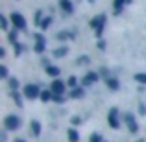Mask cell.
I'll use <instances>...</instances> for the list:
<instances>
[{
	"label": "cell",
	"instance_id": "cell-1",
	"mask_svg": "<svg viewBox=\"0 0 146 142\" xmlns=\"http://www.w3.org/2000/svg\"><path fill=\"white\" fill-rule=\"evenodd\" d=\"M106 15L104 13H100L96 15L94 18H91L89 20V28H93L94 30V33H96V37H98V41L102 39V33H104V28H106Z\"/></svg>",
	"mask_w": 146,
	"mask_h": 142
},
{
	"label": "cell",
	"instance_id": "cell-2",
	"mask_svg": "<svg viewBox=\"0 0 146 142\" xmlns=\"http://www.w3.org/2000/svg\"><path fill=\"white\" fill-rule=\"evenodd\" d=\"M41 92H43V90H41L39 85H35V83H28V85H24V89H22V96L28 98V100L41 98Z\"/></svg>",
	"mask_w": 146,
	"mask_h": 142
},
{
	"label": "cell",
	"instance_id": "cell-3",
	"mask_svg": "<svg viewBox=\"0 0 146 142\" xmlns=\"http://www.w3.org/2000/svg\"><path fill=\"white\" fill-rule=\"evenodd\" d=\"M9 20H11V24H13V28L19 30V32H24V30L28 28V24H26V18L22 17L21 13H17V11H13V13L9 15Z\"/></svg>",
	"mask_w": 146,
	"mask_h": 142
},
{
	"label": "cell",
	"instance_id": "cell-4",
	"mask_svg": "<svg viewBox=\"0 0 146 142\" xmlns=\"http://www.w3.org/2000/svg\"><path fill=\"white\" fill-rule=\"evenodd\" d=\"M19 127H21V118L17 114H7L4 118V129L6 131H17Z\"/></svg>",
	"mask_w": 146,
	"mask_h": 142
},
{
	"label": "cell",
	"instance_id": "cell-5",
	"mask_svg": "<svg viewBox=\"0 0 146 142\" xmlns=\"http://www.w3.org/2000/svg\"><path fill=\"white\" fill-rule=\"evenodd\" d=\"M107 122H109V125L113 129H118V127H120V116H118V109H117V107H111V109H109Z\"/></svg>",
	"mask_w": 146,
	"mask_h": 142
},
{
	"label": "cell",
	"instance_id": "cell-6",
	"mask_svg": "<svg viewBox=\"0 0 146 142\" xmlns=\"http://www.w3.org/2000/svg\"><path fill=\"white\" fill-rule=\"evenodd\" d=\"M98 78H100L98 72H93V70L85 72V76L82 78V87H91V85H94V83L98 81Z\"/></svg>",
	"mask_w": 146,
	"mask_h": 142
},
{
	"label": "cell",
	"instance_id": "cell-7",
	"mask_svg": "<svg viewBox=\"0 0 146 142\" xmlns=\"http://www.w3.org/2000/svg\"><path fill=\"white\" fill-rule=\"evenodd\" d=\"M124 122H126V125H128L129 133H139V124H137L133 113H126L124 114Z\"/></svg>",
	"mask_w": 146,
	"mask_h": 142
},
{
	"label": "cell",
	"instance_id": "cell-8",
	"mask_svg": "<svg viewBox=\"0 0 146 142\" xmlns=\"http://www.w3.org/2000/svg\"><path fill=\"white\" fill-rule=\"evenodd\" d=\"M65 87H67V81H63V79H54L52 85H50V90H52L54 94H57V96H63L65 94Z\"/></svg>",
	"mask_w": 146,
	"mask_h": 142
},
{
	"label": "cell",
	"instance_id": "cell-9",
	"mask_svg": "<svg viewBox=\"0 0 146 142\" xmlns=\"http://www.w3.org/2000/svg\"><path fill=\"white\" fill-rule=\"evenodd\" d=\"M59 9L67 15L74 13V4H72V0H59Z\"/></svg>",
	"mask_w": 146,
	"mask_h": 142
},
{
	"label": "cell",
	"instance_id": "cell-10",
	"mask_svg": "<svg viewBox=\"0 0 146 142\" xmlns=\"http://www.w3.org/2000/svg\"><path fill=\"white\" fill-rule=\"evenodd\" d=\"M76 32H57L56 33V39L57 41H74Z\"/></svg>",
	"mask_w": 146,
	"mask_h": 142
},
{
	"label": "cell",
	"instance_id": "cell-11",
	"mask_svg": "<svg viewBox=\"0 0 146 142\" xmlns=\"http://www.w3.org/2000/svg\"><path fill=\"white\" fill-rule=\"evenodd\" d=\"M104 81H106V85H107V89H109V90H118V89H120V81H118L115 76L104 79Z\"/></svg>",
	"mask_w": 146,
	"mask_h": 142
},
{
	"label": "cell",
	"instance_id": "cell-12",
	"mask_svg": "<svg viewBox=\"0 0 146 142\" xmlns=\"http://www.w3.org/2000/svg\"><path fill=\"white\" fill-rule=\"evenodd\" d=\"M68 96H70L72 100H82L83 96H85V87H76V89H72Z\"/></svg>",
	"mask_w": 146,
	"mask_h": 142
},
{
	"label": "cell",
	"instance_id": "cell-13",
	"mask_svg": "<svg viewBox=\"0 0 146 142\" xmlns=\"http://www.w3.org/2000/svg\"><path fill=\"white\" fill-rule=\"evenodd\" d=\"M126 0H113V15H120L124 11Z\"/></svg>",
	"mask_w": 146,
	"mask_h": 142
},
{
	"label": "cell",
	"instance_id": "cell-14",
	"mask_svg": "<svg viewBox=\"0 0 146 142\" xmlns=\"http://www.w3.org/2000/svg\"><path fill=\"white\" fill-rule=\"evenodd\" d=\"M44 72L50 76V78H59V74H61V68L59 67H56V65H50V67L44 68Z\"/></svg>",
	"mask_w": 146,
	"mask_h": 142
},
{
	"label": "cell",
	"instance_id": "cell-15",
	"mask_svg": "<svg viewBox=\"0 0 146 142\" xmlns=\"http://www.w3.org/2000/svg\"><path fill=\"white\" fill-rule=\"evenodd\" d=\"M30 127H32V135L33 137L41 135V122L39 120H32V122H30Z\"/></svg>",
	"mask_w": 146,
	"mask_h": 142
},
{
	"label": "cell",
	"instance_id": "cell-16",
	"mask_svg": "<svg viewBox=\"0 0 146 142\" xmlns=\"http://www.w3.org/2000/svg\"><path fill=\"white\" fill-rule=\"evenodd\" d=\"M67 137H68V142H80V133L74 127H70L67 131Z\"/></svg>",
	"mask_w": 146,
	"mask_h": 142
},
{
	"label": "cell",
	"instance_id": "cell-17",
	"mask_svg": "<svg viewBox=\"0 0 146 142\" xmlns=\"http://www.w3.org/2000/svg\"><path fill=\"white\" fill-rule=\"evenodd\" d=\"M7 41H9L11 44H17L19 43V30H11V32H7Z\"/></svg>",
	"mask_w": 146,
	"mask_h": 142
},
{
	"label": "cell",
	"instance_id": "cell-18",
	"mask_svg": "<svg viewBox=\"0 0 146 142\" xmlns=\"http://www.w3.org/2000/svg\"><path fill=\"white\" fill-rule=\"evenodd\" d=\"M67 53H68V48H67V46H59V48H56V50L52 52V55L59 59V57H65Z\"/></svg>",
	"mask_w": 146,
	"mask_h": 142
},
{
	"label": "cell",
	"instance_id": "cell-19",
	"mask_svg": "<svg viewBox=\"0 0 146 142\" xmlns=\"http://www.w3.org/2000/svg\"><path fill=\"white\" fill-rule=\"evenodd\" d=\"M41 102H43V103H46V102H52V100H54V92H52V90H46V89H44L43 90V92H41Z\"/></svg>",
	"mask_w": 146,
	"mask_h": 142
},
{
	"label": "cell",
	"instance_id": "cell-20",
	"mask_svg": "<svg viewBox=\"0 0 146 142\" xmlns=\"http://www.w3.org/2000/svg\"><path fill=\"white\" fill-rule=\"evenodd\" d=\"M89 63H91L89 55H80L78 59H76V65H78V67H85V65H89Z\"/></svg>",
	"mask_w": 146,
	"mask_h": 142
},
{
	"label": "cell",
	"instance_id": "cell-21",
	"mask_svg": "<svg viewBox=\"0 0 146 142\" xmlns=\"http://www.w3.org/2000/svg\"><path fill=\"white\" fill-rule=\"evenodd\" d=\"M33 50H35L37 53H43L44 50H46V41H39V43L33 44Z\"/></svg>",
	"mask_w": 146,
	"mask_h": 142
},
{
	"label": "cell",
	"instance_id": "cell-22",
	"mask_svg": "<svg viewBox=\"0 0 146 142\" xmlns=\"http://www.w3.org/2000/svg\"><path fill=\"white\" fill-rule=\"evenodd\" d=\"M133 79H135L137 83H141V85H146V72H137V74L133 76Z\"/></svg>",
	"mask_w": 146,
	"mask_h": 142
},
{
	"label": "cell",
	"instance_id": "cell-23",
	"mask_svg": "<svg viewBox=\"0 0 146 142\" xmlns=\"http://www.w3.org/2000/svg\"><path fill=\"white\" fill-rule=\"evenodd\" d=\"M7 85H9L11 92H13V90H17V89H19V85H21V83H19V79H17V78H9V79H7Z\"/></svg>",
	"mask_w": 146,
	"mask_h": 142
},
{
	"label": "cell",
	"instance_id": "cell-24",
	"mask_svg": "<svg viewBox=\"0 0 146 142\" xmlns=\"http://www.w3.org/2000/svg\"><path fill=\"white\" fill-rule=\"evenodd\" d=\"M11 98H13V102L17 103L19 107H22V96H21V92H17V90H13V92H11Z\"/></svg>",
	"mask_w": 146,
	"mask_h": 142
},
{
	"label": "cell",
	"instance_id": "cell-25",
	"mask_svg": "<svg viewBox=\"0 0 146 142\" xmlns=\"http://www.w3.org/2000/svg\"><path fill=\"white\" fill-rule=\"evenodd\" d=\"M0 26H2L4 32H7V30H9V18L2 15V17H0Z\"/></svg>",
	"mask_w": 146,
	"mask_h": 142
},
{
	"label": "cell",
	"instance_id": "cell-26",
	"mask_svg": "<svg viewBox=\"0 0 146 142\" xmlns=\"http://www.w3.org/2000/svg\"><path fill=\"white\" fill-rule=\"evenodd\" d=\"M67 87H70V89H76V87H78V78H76V76H70V78L67 79Z\"/></svg>",
	"mask_w": 146,
	"mask_h": 142
},
{
	"label": "cell",
	"instance_id": "cell-27",
	"mask_svg": "<svg viewBox=\"0 0 146 142\" xmlns=\"http://www.w3.org/2000/svg\"><path fill=\"white\" fill-rule=\"evenodd\" d=\"M50 24H52V17H44L39 28H41V30H48V28H50Z\"/></svg>",
	"mask_w": 146,
	"mask_h": 142
},
{
	"label": "cell",
	"instance_id": "cell-28",
	"mask_svg": "<svg viewBox=\"0 0 146 142\" xmlns=\"http://www.w3.org/2000/svg\"><path fill=\"white\" fill-rule=\"evenodd\" d=\"M0 78H2V79H9V76H7V67H6V65H0Z\"/></svg>",
	"mask_w": 146,
	"mask_h": 142
},
{
	"label": "cell",
	"instance_id": "cell-29",
	"mask_svg": "<svg viewBox=\"0 0 146 142\" xmlns=\"http://www.w3.org/2000/svg\"><path fill=\"white\" fill-rule=\"evenodd\" d=\"M89 142H104V139H102L100 133H93V135L89 137Z\"/></svg>",
	"mask_w": 146,
	"mask_h": 142
},
{
	"label": "cell",
	"instance_id": "cell-30",
	"mask_svg": "<svg viewBox=\"0 0 146 142\" xmlns=\"http://www.w3.org/2000/svg\"><path fill=\"white\" fill-rule=\"evenodd\" d=\"M43 11H37V13H35V20H33V22H35V26H41V22H43Z\"/></svg>",
	"mask_w": 146,
	"mask_h": 142
},
{
	"label": "cell",
	"instance_id": "cell-31",
	"mask_svg": "<svg viewBox=\"0 0 146 142\" xmlns=\"http://www.w3.org/2000/svg\"><path fill=\"white\" fill-rule=\"evenodd\" d=\"M13 46H15V55H21V53L24 52V44L17 43V44H13Z\"/></svg>",
	"mask_w": 146,
	"mask_h": 142
},
{
	"label": "cell",
	"instance_id": "cell-32",
	"mask_svg": "<svg viewBox=\"0 0 146 142\" xmlns=\"http://www.w3.org/2000/svg\"><path fill=\"white\" fill-rule=\"evenodd\" d=\"M100 76H104V79H107V78H111V74H109V70L107 68H100Z\"/></svg>",
	"mask_w": 146,
	"mask_h": 142
},
{
	"label": "cell",
	"instance_id": "cell-33",
	"mask_svg": "<svg viewBox=\"0 0 146 142\" xmlns=\"http://www.w3.org/2000/svg\"><path fill=\"white\" fill-rule=\"evenodd\" d=\"M80 122H82V118H80V116H72V118H70L72 127H74V125H80Z\"/></svg>",
	"mask_w": 146,
	"mask_h": 142
},
{
	"label": "cell",
	"instance_id": "cell-34",
	"mask_svg": "<svg viewBox=\"0 0 146 142\" xmlns=\"http://www.w3.org/2000/svg\"><path fill=\"white\" fill-rule=\"evenodd\" d=\"M33 37H35V43H39V41H46V37H44L43 33H33Z\"/></svg>",
	"mask_w": 146,
	"mask_h": 142
},
{
	"label": "cell",
	"instance_id": "cell-35",
	"mask_svg": "<svg viewBox=\"0 0 146 142\" xmlns=\"http://www.w3.org/2000/svg\"><path fill=\"white\" fill-rule=\"evenodd\" d=\"M52 102H56V103H63L65 102V96H57V94H54V100Z\"/></svg>",
	"mask_w": 146,
	"mask_h": 142
},
{
	"label": "cell",
	"instance_id": "cell-36",
	"mask_svg": "<svg viewBox=\"0 0 146 142\" xmlns=\"http://www.w3.org/2000/svg\"><path fill=\"white\" fill-rule=\"evenodd\" d=\"M139 113H141V114H143V116H144V114H146V105H144V103H143V102H141V103H139Z\"/></svg>",
	"mask_w": 146,
	"mask_h": 142
},
{
	"label": "cell",
	"instance_id": "cell-37",
	"mask_svg": "<svg viewBox=\"0 0 146 142\" xmlns=\"http://www.w3.org/2000/svg\"><path fill=\"white\" fill-rule=\"evenodd\" d=\"M96 46H98V50H106V41H102V39H100Z\"/></svg>",
	"mask_w": 146,
	"mask_h": 142
},
{
	"label": "cell",
	"instance_id": "cell-38",
	"mask_svg": "<svg viewBox=\"0 0 146 142\" xmlns=\"http://www.w3.org/2000/svg\"><path fill=\"white\" fill-rule=\"evenodd\" d=\"M0 140H2V142H6V129H4V131L0 133Z\"/></svg>",
	"mask_w": 146,
	"mask_h": 142
},
{
	"label": "cell",
	"instance_id": "cell-39",
	"mask_svg": "<svg viewBox=\"0 0 146 142\" xmlns=\"http://www.w3.org/2000/svg\"><path fill=\"white\" fill-rule=\"evenodd\" d=\"M15 142H26V140H24V139H17Z\"/></svg>",
	"mask_w": 146,
	"mask_h": 142
},
{
	"label": "cell",
	"instance_id": "cell-40",
	"mask_svg": "<svg viewBox=\"0 0 146 142\" xmlns=\"http://www.w3.org/2000/svg\"><path fill=\"white\" fill-rule=\"evenodd\" d=\"M87 2H91V4H94V2H96V0H87Z\"/></svg>",
	"mask_w": 146,
	"mask_h": 142
}]
</instances>
